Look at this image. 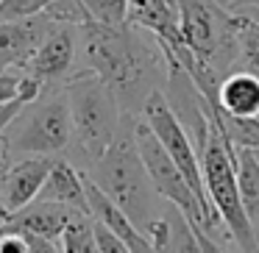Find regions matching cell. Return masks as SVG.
I'll list each match as a JSON object with an SVG mask.
<instances>
[{
  "instance_id": "ffe728a7",
  "label": "cell",
  "mask_w": 259,
  "mask_h": 253,
  "mask_svg": "<svg viewBox=\"0 0 259 253\" xmlns=\"http://www.w3.org/2000/svg\"><path fill=\"white\" fill-rule=\"evenodd\" d=\"M53 0H0V20H20L45 12Z\"/></svg>"
},
{
  "instance_id": "7402d4cb",
  "label": "cell",
  "mask_w": 259,
  "mask_h": 253,
  "mask_svg": "<svg viewBox=\"0 0 259 253\" xmlns=\"http://www.w3.org/2000/svg\"><path fill=\"white\" fill-rule=\"evenodd\" d=\"M0 253H31V250H28V242H25V236L20 231L9 228L6 234L0 236Z\"/></svg>"
},
{
  "instance_id": "e0dca14e",
  "label": "cell",
  "mask_w": 259,
  "mask_h": 253,
  "mask_svg": "<svg viewBox=\"0 0 259 253\" xmlns=\"http://www.w3.org/2000/svg\"><path fill=\"white\" fill-rule=\"evenodd\" d=\"M234 12V9H231ZM234 28H237V70L259 75V12H234Z\"/></svg>"
},
{
  "instance_id": "d6986e66",
  "label": "cell",
  "mask_w": 259,
  "mask_h": 253,
  "mask_svg": "<svg viewBox=\"0 0 259 253\" xmlns=\"http://www.w3.org/2000/svg\"><path fill=\"white\" fill-rule=\"evenodd\" d=\"M95 23L123 25L128 17V0H81Z\"/></svg>"
},
{
  "instance_id": "8992f818",
  "label": "cell",
  "mask_w": 259,
  "mask_h": 253,
  "mask_svg": "<svg viewBox=\"0 0 259 253\" xmlns=\"http://www.w3.org/2000/svg\"><path fill=\"white\" fill-rule=\"evenodd\" d=\"M176 12L181 39L201 62H206L220 78L237 70L240 47L231 9L218 0H176Z\"/></svg>"
},
{
  "instance_id": "4316f807",
  "label": "cell",
  "mask_w": 259,
  "mask_h": 253,
  "mask_svg": "<svg viewBox=\"0 0 259 253\" xmlns=\"http://www.w3.org/2000/svg\"><path fill=\"white\" fill-rule=\"evenodd\" d=\"M218 3H223V6H229V3H231V0H218Z\"/></svg>"
},
{
  "instance_id": "3957f363",
  "label": "cell",
  "mask_w": 259,
  "mask_h": 253,
  "mask_svg": "<svg viewBox=\"0 0 259 253\" xmlns=\"http://www.w3.org/2000/svg\"><path fill=\"white\" fill-rule=\"evenodd\" d=\"M64 95L73 117V142L92 167L120 134L125 114L109 84L90 70L70 75L64 81Z\"/></svg>"
},
{
  "instance_id": "2e32d148",
  "label": "cell",
  "mask_w": 259,
  "mask_h": 253,
  "mask_svg": "<svg viewBox=\"0 0 259 253\" xmlns=\"http://www.w3.org/2000/svg\"><path fill=\"white\" fill-rule=\"evenodd\" d=\"M234 173L240 200L245 206L251 223L259 220V153L251 147H237L234 150Z\"/></svg>"
},
{
  "instance_id": "44dd1931",
  "label": "cell",
  "mask_w": 259,
  "mask_h": 253,
  "mask_svg": "<svg viewBox=\"0 0 259 253\" xmlns=\"http://www.w3.org/2000/svg\"><path fill=\"white\" fill-rule=\"evenodd\" d=\"M92 220H95V217H92ZM95 239H98L101 253H131L128 245H125L117 234H112L103 223H98V220H95Z\"/></svg>"
},
{
  "instance_id": "ba28073f",
  "label": "cell",
  "mask_w": 259,
  "mask_h": 253,
  "mask_svg": "<svg viewBox=\"0 0 259 253\" xmlns=\"http://www.w3.org/2000/svg\"><path fill=\"white\" fill-rule=\"evenodd\" d=\"M78 28L81 25H59L45 36L34 56L25 62L23 73L31 78L42 81L45 86H53L59 81H67L75 75V62H78Z\"/></svg>"
},
{
  "instance_id": "9a60e30c",
  "label": "cell",
  "mask_w": 259,
  "mask_h": 253,
  "mask_svg": "<svg viewBox=\"0 0 259 253\" xmlns=\"http://www.w3.org/2000/svg\"><path fill=\"white\" fill-rule=\"evenodd\" d=\"M214 109L231 117H259V75L248 70H231L220 81Z\"/></svg>"
},
{
  "instance_id": "484cf974",
  "label": "cell",
  "mask_w": 259,
  "mask_h": 253,
  "mask_svg": "<svg viewBox=\"0 0 259 253\" xmlns=\"http://www.w3.org/2000/svg\"><path fill=\"white\" fill-rule=\"evenodd\" d=\"M253 231H256V253H259V220L253 223Z\"/></svg>"
},
{
  "instance_id": "277c9868",
  "label": "cell",
  "mask_w": 259,
  "mask_h": 253,
  "mask_svg": "<svg viewBox=\"0 0 259 253\" xmlns=\"http://www.w3.org/2000/svg\"><path fill=\"white\" fill-rule=\"evenodd\" d=\"M234 150L237 147L229 145L223 139V134L209 123L206 142L198 150V156H201L203 189H206V200L214 209L218 220L223 223L229 239L242 253H256V231H253V223L240 200V189H237Z\"/></svg>"
},
{
  "instance_id": "6da1fadb",
  "label": "cell",
  "mask_w": 259,
  "mask_h": 253,
  "mask_svg": "<svg viewBox=\"0 0 259 253\" xmlns=\"http://www.w3.org/2000/svg\"><path fill=\"white\" fill-rule=\"evenodd\" d=\"M78 56L84 70L101 75L117 95L123 114L140 117L148 97L167 81V56L156 36L131 23H84L78 28Z\"/></svg>"
},
{
  "instance_id": "4fadbf2b",
  "label": "cell",
  "mask_w": 259,
  "mask_h": 253,
  "mask_svg": "<svg viewBox=\"0 0 259 253\" xmlns=\"http://www.w3.org/2000/svg\"><path fill=\"white\" fill-rule=\"evenodd\" d=\"M39 200H53V203H62V206H70L75 212H90V200H87V178L75 164L64 162V159H56L48 173L45 184L39 189Z\"/></svg>"
},
{
  "instance_id": "7c38bea8",
  "label": "cell",
  "mask_w": 259,
  "mask_h": 253,
  "mask_svg": "<svg viewBox=\"0 0 259 253\" xmlns=\"http://www.w3.org/2000/svg\"><path fill=\"white\" fill-rule=\"evenodd\" d=\"M75 209L62 206V203H53V200H34L28 206H23L20 212L9 214L6 225L14 231H25V234H36V236H48V239H62L67 223L75 217Z\"/></svg>"
},
{
  "instance_id": "8fae6325",
  "label": "cell",
  "mask_w": 259,
  "mask_h": 253,
  "mask_svg": "<svg viewBox=\"0 0 259 253\" xmlns=\"http://www.w3.org/2000/svg\"><path fill=\"white\" fill-rule=\"evenodd\" d=\"M84 178H87V200H90L92 217H95L98 223L106 225L112 234H117L120 239L128 245L131 253H156V247H153L151 239H148V234H142V231L128 220V214H125L114 200H109V197L98 189L95 181H92L87 173H84Z\"/></svg>"
},
{
  "instance_id": "d4e9b609",
  "label": "cell",
  "mask_w": 259,
  "mask_h": 253,
  "mask_svg": "<svg viewBox=\"0 0 259 253\" xmlns=\"http://www.w3.org/2000/svg\"><path fill=\"white\" fill-rule=\"evenodd\" d=\"M226 9H234V12H259V0H231Z\"/></svg>"
},
{
  "instance_id": "cb8c5ba5",
  "label": "cell",
  "mask_w": 259,
  "mask_h": 253,
  "mask_svg": "<svg viewBox=\"0 0 259 253\" xmlns=\"http://www.w3.org/2000/svg\"><path fill=\"white\" fill-rule=\"evenodd\" d=\"M195 228V236H198V242H201V247H203V253H226L223 250V245H220L214 236H209L206 231L201 228V225H192Z\"/></svg>"
},
{
  "instance_id": "5bb4252c",
  "label": "cell",
  "mask_w": 259,
  "mask_h": 253,
  "mask_svg": "<svg viewBox=\"0 0 259 253\" xmlns=\"http://www.w3.org/2000/svg\"><path fill=\"white\" fill-rule=\"evenodd\" d=\"M148 239L153 242L156 253H203L192 223L170 203H164L162 217L148 228Z\"/></svg>"
},
{
  "instance_id": "7a4b0ae2",
  "label": "cell",
  "mask_w": 259,
  "mask_h": 253,
  "mask_svg": "<svg viewBox=\"0 0 259 253\" xmlns=\"http://www.w3.org/2000/svg\"><path fill=\"white\" fill-rule=\"evenodd\" d=\"M134 123L137 117L125 114L120 134L114 136V142L92 164L87 175L95 181V186L109 200H114L128 214V220L142 234H148V228L162 217L164 206L159 192L153 189V181L148 175L145 164H142L137 136H134Z\"/></svg>"
},
{
  "instance_id": "5b68a950",
  "label": "cell",
  "mask_w": 259,
  "mask_h": 253,
  "mask_svg": "<svg viewBox=\"0 0 259 253\" xmlns=\"http://www.w3.org/2000/svg\"><path fill=\"white\" fill-rule=\"evenodd\" d=\"M9 156H56L73 142V117L62 89L42 92L36 100L25 103L0 134Z\"/></svg>"
},
{
  "instance_id": "603a6c76",
  "label": "cell",
  "mask_w": 259,
  "mask_h": 253,
  "mask_svg": "<svg viewBox=\"0 0 259 253\" xmlns=\"http://www.w3.org/2000/svg\"><path fill=\"white\" fill-rule=\"evenodd\" d=\"M20 97V73H0V106Z\"/></svg>"
},
{
  "instance_id": "52a82bcc",
  "label": "cell",
  "mask_w": 259,
  "mask_h": 253,
  "mask_svg": "<svg viewBox=\"0 0 259 253\" xmlns=\"http://www.w3.org/2000/svg\"><path fill=\"white\" fill-rule=\"evenodd\" d=\"M140 117L151 125V131L156 134V139L164 145V150L170 153V159L181 167V173L187 175V181L192 184V189L206 200L198 147H195V142H192V136L187 134V128L179 123V117H176V112L170 109V103H167V97H164L162 89L153 92V95L148 97V103H145V109H142ZM212 212H214V209H212Z\"/></svg>"
},
{
  "instance_id": "9c48e42d",
  "label": "cell",
  "mask_w": 259,
  "mask_h": 253,
  "mask_svg": "<svg viewBox=\"0 0 259 253\" xmlns=\"http://www.w3.org/2000/svg\"><path fill=\"white\" fill-rule=\"evenodd\" d=\"M53 28L59 25L45 12L20 20H0V73H23L25 62Z\"/></svg>"
},
{
  "instance_id": "ac0fdd59",
  "label": "cell",
  "mask_w": 259,
  "mask_h": 253,
  "mask_svg": "<svg viewBox=\"0 0 259 253\" xmlns=\"http://www.w3.org/2000/svg\"><path fill=\"white\" fill-rule=\"evenodd\" d=\"M62 250L64 253H101L98 239H95V220H92V214L78 212L70 220L62 234Z\"/></svg>"
},
{
  "instance_id": "30bf717a",
  "label": "cell",
  "mask_w": 259,
  "mask_h": 253,
  "mask_svg": "<svg viewBox=\"0 0 259 253\" xmlns=\"http://www.w3.org/2000/svg\"><path fill=\"white\" fill-rule=\"evenodd\" d=\"M53 162H56V156H31L9 164L0 173V206H3L6 217L28 206L39 195Z\"/></svg>"
},
{
  "instance_id": "83f0119b",
  "label": "cell",
  "mask_w": 259,
  "mask_h": 253,
  "mask_svg": "<svg viewBox=\"0 0 259 253\" xmlns=\"http://www.w3.org/2000/svg\"><path fill=\"white\" fill-rule=\"evenodd\" d=\"M256 153H259V150H256Z\"/></svg>"
}]
</instances>
